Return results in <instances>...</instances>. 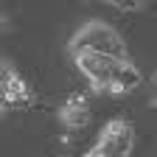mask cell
Wrapping results in <instances>:
<instances>
[{"instance_id": "1", "label": "cell", "mask_w": 157, "mask_h": 157, "mask_svg": "<svg viewBox=\"0 0 157 157\" xmlns=\"http://www.w3.org/2000/svg\"><path fill=\"white\" fill-rule=\"evenodd\" d=\"M67 51L70 53L93 51V53H104V56H112V59H129L121 34H118L109 23H104V20H90V23H84L70 36Z\"/></svg>"}, {"instance_id": "2", "label": "cell", "mask_w": 157, "mask_h": 157, "mask_svg": "<svg viewBox=\"0 0 157 157\" xmlns=\"http://www.w3.org/2000/svg\"><path fill=\"white\" fill-rule=\"evenodd\" d=\"M76 67L84 73V78L90 82V90L93 93H107V82H109V73H112V65L118 59L112 56H104V53H93V51H76L70 53Z\"/></svg>"}, {"instance_id": "3", "label": "cell", "mask_w": 157, "mask_h": 157, "mask_svg": "<svg viewBox=\"0 0 157 157\" xmlns=\"http://www.w3.org/2000/svg\"><path fill=\"white\" fill-rule=\"evenodd\" d=\"M98 143H101L107 151H112L115 157H126L132 143H135V129L129 121H124V118H115V121H109L101 135H98Z\"/></svg>"}, {"instance_id": "4", "label": "cell", "mask_w": 157, "mask_h": 157, "mask_svg": "<svg viewBox=\"0 0 157 157\" xmlns=\"http://www.w3.org/2000/svg\"><path fill=\"white\" fill-rule=\"evenodd\" d=\"M137 84H140V70L132 59H118L112 65V73H109V82H107V95H129Z\"/></svg>"}, {"instance_id": "5", "label": "cell", "mask_w": 157, "mask_h": 157, "mask_svg": "<svg viewBox=\"0 0 157 157\" xmlns=\"http://www.w3.org/2000/svg\"><path fill=\"white\" fill-rule=\"evenodd\" d=\"M0 82L6 84L9 109H14V107H28L31 104V90H28V84L23 82V76H20L9 62H0Z\"/></svg>"}, {"instance_id": "6", "label": "cell", "mask_w": 157, "mask_h": 157, "mask_svg": "<svg viewBox=\"0 0 157 157\" xmlns=\"http://www.w3.org/2000/svg\"><path fill=\"white\" fill-rule=\"evenodd\" d=\"M59 121H62L70 132L73 129H84L90 124V109H73V107H62L59 109Z\"/></svg>"}, {"instance_id": "7", "label": "cell", "mask_w": 157, "mask_h": 157, "mask_svg": "<svg viewBox=\"0 0 157 157\" xmlns=\"http://www.w3.org/2000/svg\"><path fill=\"white\" fill-rule=\"evenodd\" d=\"M65 107H73V109H90V93H84V90L70 93L67 101H65Z\"/></svg>"}, {"instance_id": "8", "label": "cell", "mask_w": 157, "mask_h": 157, "mask_svg": "<svg viewBox=\"0 0 157 157\" xmlns=\"http://www.w3.org/2000/svg\"><path fill=\"white\" fill-rule=\"evenodd\" d=\"M84 157H115V154H112V151H107V149H104L101 143H95V146H93V149H90V151H87Z\"/></svg>"}, {"instance_id": "9", "label": "cell", "mask_w": 157, "mask_h": 157, "mask_svg": "<svg viewBox=\"0 0 157 157\" xmlns=\"http://www.w3.org/2000/svg\"><path fill=\"white\" fill-rule=\"evenodd\" d=\"M143 3V0H118V9H124V11H132V9H137V6H140Z\"/></svg>"}, {"instance_id": "10", "label": "cell", "mask_w": 157, "mask_h": 157, "mask_svg": "<svg viewBox=\"0 0 157 157\" xmlns=\"http://www.w3.org/2000/svg\"><path fill=\"white\" fill-rule=\"evenodd\" d=\"M149 107L157 112V73H154V95H151V101H149Z\"/></svg>"}, {"instance_id": "11", "label": "cell", "mask_w": 157, "mask_h": 157, "mask_svg": "<svg viewBox=\"0 0 157 157\" xmlns=\"http://www.w3.org/2000/svg\"><path fill=\"white\" fill-rule=\"evenodd\" d=\"M59 143H62V146H73V140H70V135H59Z\"/></svg>"}, {"instance_id": "12", "label": "cell", "mask_w": 157, "mask_h": 157, "mask_svg": "<svg viewBox=\"0 0 157 157\" xmlns=\"http://www.w3.org/2000/svg\"><path fill=\"white\" fill-rule=\"evenodd\" d=\"M6 25H9V14L0 11V28H6Z\"/></svg>"}, {"instance_id": "13", "label": "cell", "mask_w": 157, "mask_h": 157, "mask_svg": "<svg viewBox=\"0 0 157 157\" xmlns=\"http://www.w3.org/2000/svg\"><path fill=\"white\" fill-rule=\"evenodd\" d=\"M59 157H62V154H59Z\"/></svg>"}]
</instances>
